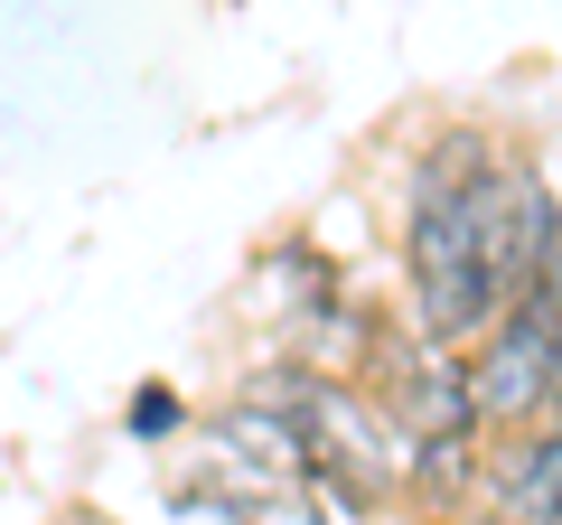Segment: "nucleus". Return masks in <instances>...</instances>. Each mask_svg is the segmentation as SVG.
<instances>
[{"mask_svg": "<svg viewBox=\"0 0 562 525\" xmlns=\"http://www.w3.org/2000/svg\"><path fill=\"white\" fill-rule=\"evenodd\" d=\"M188 423H198V413H188V394H179L169 376H150L132 404H122V442H132V450H169V442H188Z\"/></svg>", "mask_w": 562, "mask_h": 525, "instance_id": "nucleus-3", "label": "nucleus"}, {"mask_svg": "<svg viewBox=\"0 0 562 525\" xmlns=\"http://www.w3.org/2000/svg\"><path fill=\"white\" fill-rule=\"evenodd\" d=\"M562 384V310L553 301H516L479 347H469V394H479L487 432H525L553 413Z\"/></svg>", "mask_w": 562, "mask_h": 525, "instance_id": "nucleus-1", "label": "nucleus"}, {"mask_svg": "<svg viewBox=\"0 0 562 525\" xmlns=\"http://www.w3.org/2000/svg\"><path fill=\"white\" fill-rule=\"evenodd\" d=\"M57 525H113V516H94V506H66V516Z\"/></svg>", "mask_w": 562, "mask_h": 525, "instance_id": "nucleus-4", "label": "nucleus"}, {"mask_svg": "<svg viewBox=\"0 0 562 525\" xmlns=\"http://www.w3.org/2000/svg\"><path fill=\"white\" fill-rule=\"evenodd\" d=\"M479 525H562V423L497 432L479 469Z\"/></svg>", "mask_w": 562, "mask_h": 525, "instance_id": "nucleus-2", "label": "nucleus"}]
</instances>
